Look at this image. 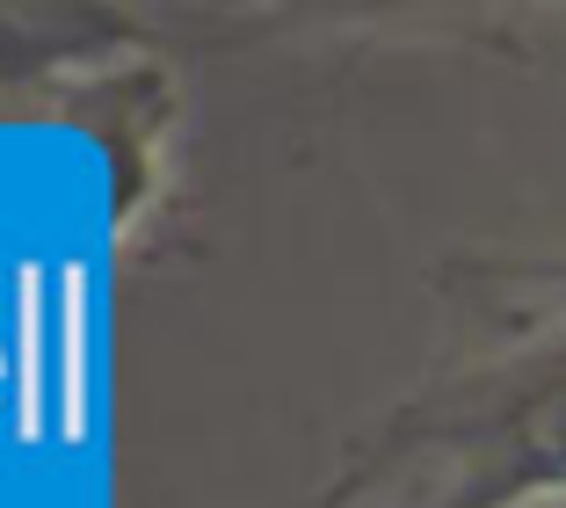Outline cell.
<instances>
[{
    "label": "cell",
    "instance_id": "obj_1",
    "mask_svg": "<svg viewBox=\"0 0 566 508\" xmlns=\"http://www.w3.org/2000/svg\"><path fill=\"white\" fill-rule=\"evenodd\" d=\"M501 283L516 298H494L486 312L509 328V349L392 407L364 450H349L319 508H342L407 458H443L450 479L400 508H516L523 494L566 487V269H501Z\"/></svg>",
    "mask_w": 566,
    "mask_h": 508
}]
</instances>
